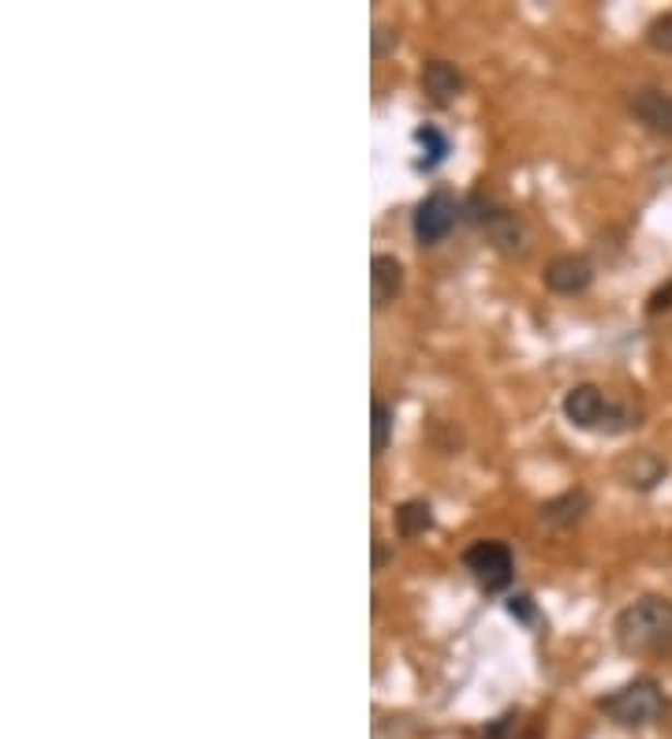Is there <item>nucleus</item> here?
I'll use <instances>...</instances> for the list:
<instances>
[{
  "label": "nucleus",
  "mask_w": 672,
  "mask_h": 739,
  "mask_svg": "<svg viewBox=\"0 0 672 739\" xmlns=\"http://www.w3.org/2000/svg\"><path fill=\"white\" fill-rule=\"evenodd\" d=\"M598 709L621 728H647L653 720L665 717L669 702H665L661 683L653 677H635L624 683V688H616L613 695H605L598 702Z\"/></svg>",
  "instance_id": "7ed1b4c3"
},
{
  "label": "nucleus",
  "mask_w": 672,
  "mask_h": 739,
  "mask_svg": "<svg viewBox=\"0 0 672 739\" xmlns=\"http://www.w3.org/2000/svg\"><path fill=\"white\" fill-rule=\"evenodd\" d=\"M415 146L422 150V158L415 161V169L419 172H433L438 164L449 158V135L441 131V127H433V124H419L415 127Z\"/></svg>",
  "instance_id": "ddd939ff"
},
{
  "label": "nucleus",
  "mask_w": 672,
  "mask_h": 739,
  "mask_svg": "<svg viewBox=\"0 0 672 739\" xmlns=\"http://www.w3.org/2000/svg\"><path fill=\"white\" fill-rule=\"evenodd\" d=\"M463 213H467V221H475L483 232L489 235V243L497 246L508 258H523L526 251H531V228L515 209H505L497 203H489V198L475 195L467 206H463Z\"/></svg>",
  "instance_id": "20e7f679"
},
{
  "label": "nucleus",
  "mask_w": 672,
  "mask_h": 739,
  "mask_svg": "<svg viewBox=\"0 0 672 739\" xmlns=\"http://www.w3.org/2000/svg\"><path fill=\"white\" fill-rule=\"evenodd\" d=\"M370 291H374V307L396 303V296L404 291V262L396 254H374V262H370Z\"/></svg>",
  "instance_id": "9b49d317"
},
{
  "label": "nucleus",
  "mask_w": 672,
  "mask_h": 739,
  "mask_svg": "<svg viewBox=\"0 0 672 739\" xmlns=\"http://www.w3.org/2000/svg\"><path fill=\"white\" fill-rule=\"evenodd\" d=\"M590 512V493L587 489H568L560 497H553L542 505V523L546 527H571Z\"/></svg>",
  "instance_id": "f8f14e48"
},
{
  "label": "nucleus",
  "mask_w": 672,
  "mask_h": 739,
  "mask_svg": "<svg viewBox=\"0 0 672 739\" xmlns=\"http://www.w3.org/2000/svg\"><path fill=\"white\" fill-rule=\"evenodd\" d=\"M647 45L653 53H661V57H672V12L658 15V20L647 26Z\"/></svg>",
  "instance_id": "dca6fc26"
},
{
  "label": "nucleus",
  "mask_w": 672,
  "mask_h": 739,
  "mask_svg": "<svg viewBox=\"0 0 672 739\" xmlns=\"http://www.w3.org/2000/svg\"><path fill=\"white\" fill-rule=\"evenodd\" d=\"M463 217V206L452 190H430L419 206H415L412 217V232L419 246H438L441 240H449V232L456 228V221Z\"/></svg>",
  "instance_id": "423d86ee"
},
{
  "label": "nucleus",
  "mask_w": 672,
  "mask_h": 739,
  "mask_svg": "<svg viewBox=\"0 0 672 739\" xmlns=\"http://www.w3.org/2000/svg\"><path fill=\"white\" fill-rule=\"evenodd\" d=\"M632 116L658 139H672V94L658 86H639L628 97Z\"/></svg>",
  "instance_id": "6e6552de"
},
{
  "label": "nucleus",
  "mask_w": 672,
  "mask_h": 739,
  "mask_svg": "<svg viewBox=\"0 0 672 739\" xmlns=\"http://www.w3.org/2000/svg\"><path fill=\"white\" fill-rule=\"evenodd\" d=\"M616 646L628 657H669L672 654V601L639 598L621 609L613 624Z\"/></svg>",
  "instance_id": "f257e3e1"
},
{
  "label": "nucleus",
  "mask_w": 672,
  "mask_h": 739,
  "mask_svg": "<svg viewBox=\"0 0 672 739\" xmlns=\"http://www.w3.org/2000/svg\"><path fill=\"white\" fill-rule=\"evenodd\" d=\"M505 609H508V616L520 620V624H534V620H538V605H534L531 594H512Z\"/></svg>",
  "instance_id": "f3484780"
},
{
  "label": "nucleus",
  "mask_w": 672,
  "mask_h": 739,
  "mask_svg": "<svg viewBox=\"0 0 672 739\" xmlns=\"http://www.w3.org/2000/svg\"><path fill=\"white\" fill-rule=\"evenodd\" d=\"M419 82L433 105H452L463 94V71L452 60H426Z\"/></svg>",
  "instance_id": "1a4fd4ad"
},
{
  "label": "nucleus",
  "mask_w": 672,
  "mask_h": 739,
  "mask_svg": "<svg viewBox=\"0 0 672 739\" xmlns=\"http://www.w3.org/2000/svg\"><path fill=\"white\" fill-rule=\"evenodd\" d=\"M370 415H374V455H381L393 444V430H396V411L385 404V400H374V407H370Z\"/></svg>",
  "instance_id": "2eb2a0df"
},
{
  "label": "nucleus",
  "mask_w": 672,
  "mask_h": 739,
  "mask_svg": "<svg viewBox=\"0 0 672 739\" xmlns=\"http://www.w3.org/2000/svg\"><path fill=\"white\" fill-rule=\"evenodd\" d=\"M508 739H542V732H538V728H523V732H515V736H508Z\"/></svg>",
  "instance_id": "aec40b11"
},
{
  "label": "nucleus",
  "mask_w": 672,
  "mask_h": 739,
  "mask_svg": "<svg viewBox=\"0 0 672 739\" xmlns=\"http://www.w3.org/2000/svg\"><path fill=\"white\" fill-rule=\"evenodd\" d=\"M665 310H672V280H665V285H661V288L647 299V314H650V317L665 314Z\"/></svg>",
  "instance_id": "a211bd4d"
},
{
  "label": "nucleus",
  "mask_w": 672,
  "mask_h": 739,
  "mask_svg": "<svg viewBox=\"0 0 672 739\" xmlns=\"http://www.w3.org/2000/svg\"><path fill=\"white\" fill-rule=\"evenodd\" d=\"M565 418L576 430H590V434H628L635 426H642V407L635 404H616V400L605 396L598 385H571L565 392Z\"/></svg>",
  "instance_id": "f03ea898"
},
{
  "label": "nucleus",
  "mask_w": 672,
  "mask_h": 739,
  "mask_svg": "<svg viewBox=\"0 0 672 739\" xmlns=\"http://www.w3.org/2000/svg\"><path fill=\"white\" fill-rule=\"evenodd\" d=\"M616 474H621V482H624V486H628V489L647 493V489L658 486V482H665L669 463L661 460L658 452L642 449V452L624 455V460H621V467H616Z\"/></svg>",
  "instance_id": "9d476101"
},
{
  "label": "nucleus",
  "mask_w": 672,
  "mask_h": 739,
  "mask_svg": "<svg viewBox=\"0 0 672 739\" xmlns=\"http://www.w3.org/2000/svg\"><path fill=\"white\" fill-rule=\"evenodd\" d=\"M463 568L475 575V582L489 594H501V590L512 587L515 579V556L505 542H494V538H483V542H471L467 553H463Z\"/></svg>",
  "instance_id": "39448f33"
},
{
  "label": "nucleus",
  "mask_w": 672,
  "mask_h": 739,
  "mask_svg": "<svg viewBox=\"0 0 672 739\" xmlns=\"http://www.w3.org/2000/svg\"><path fill=\"white\" fill-rule=\"evenodd\" d=\"M542 280L553 296H583L594 285V262L587 254H557L542 273Z\"/></svg>",
  "instance_id": "0eeeda50"
},
{
  "label": "nucleus",
  "mask_w": 672,
  "mask_h": 739,
  "mask_svg": "<svg viewBox=\"0 0 672 739\" xmlns=\"http://www.w3.org/2000/svg\"><path fill=\"white\" fill-rule=\"evenodd\" d=\"M385 561H389V550H385V545H374V568H381Z\"/></svg>",
  "instance_id": "6ab92c4d"
},
{
  "label": "nucleus",
  "mask_w": 672,
  "mask_h": 739,
  "mask_svg": "<svg viewBox=\"0 0 672 739\" xmlns=\"http://www.w3.org/2000/svg\"><path fill=\"white\" fill-rule=\"evenodd\" d=\"M393 523H396V534L399 538H419V534H426L433 527L430 500H404V505H396Z\"/></svg>",
  "instance_id": "4468645a"
}]
</instances>
